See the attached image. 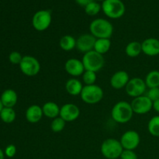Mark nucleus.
<instances>
[{"label":"nucleus","mask_w":159,"mask_h":159,"mask_svg":"<svg viewBox=\"0 0 159 159\" xmlns=\"http://www.w3.org/2000/svg\"><path fill=\"white\" fill-rule=\"evenodd\" d=\"M148 130L153 137H159V115L154 116L150 119L148 124Z\"/></svg>","instance_id":"26"},{"label":"nucleus","mask_w":159,"mask_h":159,"mask_svg":"<svg viewBox=\"0 0 159 159\" xmlns=\"http://www.w3.org/2000/svg\"><path fill=\"white\" fill-rule=\"evenodd\" d=\"M101 6L103 13L110 19L121 18L125 13V5L121 0H105Z\"/></svg>","instance_id":"4"},{"label":"nucleus","mask_w":159,"mask_h":159,"mask_svg":"<svg viewBox=\"0 0 159 159\" xmlns=\"http://www.w3.org/2000/svg\"><path fill=\"white\" fill-rule=\"evenodd\" d=\"M147 88H155L159 87V71L153 70L148 72L144 79Z\"/></svg>","instance_id":"24"},{"label":"nucleus","mask_w":159,"mask_h":159,"mask_svg":"<svg viewBox=\"0 0 159 159\" xmlns=\"http://www.w3.org/2000/svg\"><path fill=\"white\" fill-rule=\"evenodd\" d=\"M101 9H102V6L96 1H93L85 6V12L87 15L93 16L97 15Z\"/></svg>","instance_id":"28"},{"label":"nucleus","mask_w":159,"mask_h":159,"mask_svg":"<svg viewBox=\"0 0 159 159\" xmlns=\"http://www.w3.org/2000/svg\"><path fill=\"white\" fill-rule=\"evenodd\" d=\"M96 38L91 34H82L76 39V49L80 52L85 53L94 50Z\"/></svg>","instance_id":"12"},{"label":"nucleus","mask_w":159,"mask_h":159,"mask_svg":"<svg viewBox=\"0 0 159 159\" xmlns=\"http://www.w3.org/2000/svg\"><path fill=\"white\" fill-rule=\"evenodd\" d=\"M65 69L66 72L73 78L82 75L85 71L82 61L77 58H70L67 60L65 64Z\"/></svg>","instance_id":"14"},{"label":"nucleus","mask_w":159,"mask_h":159,"mask_svg":"<svg viewBox=\"0 0 159 159\" xmlns=\"http://www.w3.org/2000/svg\"><path fill=\"white\" fill-rule=\"evenodd\" d=\"M111 48V40L110 39L107 38H99L96 39L94 46V51L99 54H107Z\"/></svg>","instance_id":"21"},{"label":"nucleus","mask_w":159,"mask_h":159,"mask_svg":"<svg viewBox=\"0 0 159 159\" xmlns=\"http://www.w3.org/2000/svg\"><path fill=\"white\" fill-rule=\"evenodd\" d=\"M130 79L129 74L126 71H116L110 78V85L115 89H122L127 86Z\"/></svg>","instance_id":"15"},{"label":"nucleus","mask_w":159,"mask_h":159,"mask_svg":"<svg viewBox=\"0 0 159 159\" xmlns=\"http://www.w3.org/2000/svg\"><path fill=\"white\" fill-rule=\"evenodd\" d=\"M59 46L65 51H71L76 48V39L71 35H65L60 39Z\"/></svg>","instance_id":"22"},{"label":"nucleus","mask_w":159,"mask_h":159,"mask_svg":"<svg viewBox=\"0 0 159 159\" xmlns=\"http://www.w3.org/2000/svg\"><path fill=\"white\" fill-rule=\"evenodd\" d=\"M83 87L84 85H82V82L75 78L69 79L65 83V89L67 93L73 96H80Z\"/></svg>","instance_id":"19"},{"label":"nucleus","mask_w":159,"mask_h":159,"mask_svg":"<svg viewBox=\"0 0 159 159\" xmlns=\"http://www.w3.org/2000/svg\"><path fill=\"white\" fill-rule=\"evenodd\" d=\"M134 111L131 105L127 101H120L113 107L111 117L118 124H126L132 119Z\"/></svg>","instance_id":"2"},{"label":"nucleus","mask_w":159,"mask_h":159,"mask_svg":"<svg viewBox=\"0 0 159 159\" xmlns=\"http://www.w3.org/2000/svg\"><path fill=\"white\" fill-rule=\"evenodd\" d=\"M120 141L124 149L134 151L140 144L141 137L135 130H127L123 134Z\"/></svg>","instance_id":"11"},{"label":"nucleus","mask_w":159,"mask_h":159,"mask_svg":"<svg viewBox=\"0 0 159 159\" xmlns=\"http://www.w3.org/2000/svg\"><path fill=\"white\" fill-rule=\"evenodd\" d=\"M153 109L157 113H159V99L153 102Z\"/></svg>","instance_id":"35"},{"label":"nucleus","mask_w":159,"mask_h":159,"mask_svg":"<svg viewBox=\"0 0 159 159\" xmlns=\"http://www.w3.org/2000/svg\"><path fill=\"white\" fill-rule=\"evenodd\" d=\"M61 107L54 102H47L42 107L43 116L50 119H54L56 117H58L60 115Z\"/></svg>","instance_id":"20"},{"label":"nucleus","mask_w":159,"mask_h":159,"mask_svg":"<svg viewBox=\"0 0 159 159\" xmlns=\"http://www.w3.org/2000/svg\"><path fill=\"white\" fill-rule=\"evenodd\" d=\"M82 61L85 71H92L94 72L100 71L105 65L103 55L99 54L94 50L84 54Z\"/></svg>","instance_id":"5"},{"label":"nucleus","mask_w":159,"mask_h":159,"mask_svg":"<svg viewBox=\"0 0 159 159\" xmlns=\"http://www.w3.org/2000/svg\"><path fill=\"white\" fill-rule=\"evenodd\" d=\"M20 71L24 75L34 77L39 74L40 71V61L35 57L31 55L23 56L20 65Z\"/></svg>","instance_id":"7"},{"label":"nucleus","mask_w":159,"mask_h":159,"mask_svg":"<svg viewBox=\"0 0 159 159\" xmlns=\"http://www.w3.org/2000/svg\"><path fill=\"white\" fill-rule=\"evenodd\" d=\"M124 151L120 141L115 138H108L102 141L100 147L101 154L107 159H117Z\"/></svg>","instance_id":"3"},{"label":"nucleus","mask_w":159,"mask_h":159,"mask_svg":"<svg viewBox=\"0 0 159 159\" xmlns=\"http://www.w3.org/2000/svg\"><path fill=\"white\" fill-rule=\"evenodd\" d=\"M142 53L149 57H155L159 54V40L154 37L145 39L141 43Z\"/></svg>","instance_id":"16"},{"label":"nucleus","mask_w":159,"mask_h":159,"mask_svg":"<svg viewBox=\"0 0 159 159\" xmlns=\"http://www.w3.org/2000/svg\"><path fill=\"white\" fill-rule=\"evenodd\" d=\"M16 117L15 110L10 107H4L0 113V119L6 124H11Z\"/></svg>","instance_id":"25"},{"label":"nucleus","mask_w":159,"mask_h":159,"mask_svg":"<svg viewBox=\"0 0 159 159\" xmlns=\"http://www.w3.org/2000/svg\"><path fill=\"white\" fill-rule=\"evenodd\" d=\"M4 153L8 158H13L16 154V147L14 144H9L6 148Z\"/></svg>","instance_id":"33"},{"label":"nucleus","mask_w":159,"mask_h":159,"mask_svg":"<svg viewBox=\"0 0 159 159\" xmlns=\"http://www.w3.org/2000/svg\"><path fill=\"white\" fill-rule=\"evenodd\" d=\"M43 116V110H42V107L38 105H31L30 107H28L25 113V116H26V120L30 124H37L40 120L42 119Z\"/></svg>","instance_id":"17"},{"label":"nucleus","mask_w":159,"mask_h":159,"mask_svg":"<svg viewBox=\"0 0 159 159\" xmlns=\"http://www.w3.org/2000/svg\"><path fill=\"white\" fill-rule=\"evenodd\" d=\"M95 1V0H75L76 3L79 6H82V7H85L88 4H89L92 2Z\"/></svg>","instance_id":"34"},{"label":"nucleus","mask_w":159,"mask_h":159,"mask_svg":"<svg viewBox=\"0 0 159 159\" xmlns=\"http://www.w3.org/2000/svg\"><path fill=\"white\" fill-rule=\"evenodd\" d=\"M90 34L96 39H110L113 33V26L106 19L98 18L93 20L89 25Z\"/></svg>","instance_id":"1"},{"label":"nucleus","mask_w":159,"mask_h":159,"mask_svg":"<svg viewBox=\"0 0 159 159\" xmlns=\"http://www.w3.org/2000/svg\"><path fill=\"white\" fill-rule=\"evenodd\" d=\"M130 105L134 113L138 115L146 114L153 109V102L146 95L134 98Z\"/></svg>","instance_id":"9"},{"label":"nucleus","mask_w":159,"mask_h":159,"mask_svg":"<svg viewBox=\"0 0 159 159\" xmlns=\"http://www.w3.org/2000/svg\"><path fill=\"white\" fill-rule=\"evenodd\" d=\"M52 21L51 11L42 9L34 13L32 18V25L34 29L39 32L46 30L51 26Z\"/></svg>","instance_id":"8"},{"label":"nucleus","mask_w":159,"mask_h":159,"mask_svg":"<svg viewBox=\"0 0 159 159\" xmlns=\"http://www.w3.org/2000/svg\"><path fill=\"white\" fill-rule=\"evenodd\" d=\"M120 159H138V155L133 150H126L124 149L121 154Z\"/></svg>","instance_id":"32"},{"label":"nucleus","mask_w":159,"mask_h":159,"mask_svg":"<svg viewBox=\"0 0 159 159\" xmlns=\"http://www.w3.org/2000/svg\"><path fill=\"white\" fill-rule=\"evenodd\" d=\"M80 116V109L74 103H65L61 107L60 115L66 122H72L76 120Z\"/></svg>","instance_id":"13"},{"label":"nucleus","mask_w":159,"mask_h":159,"mask_svg":"<svg viewBox=\"0 0 159 159\" xmlns=\"http://www.w3.org/2000/svg\"><path fill=\"white\" fill-rule=\"evenodd\" d=\"M23 57V56H22V54L20 52H18V51H12V52L9 54V60L10 63L13 64V65H20Z\"/></svg>","instance_id":"30"},{"label":"nucleus","mask_w":159,"mask_h":159,"mask_svg":"<svg viewBox=\"0 0 159 159\" xmlns=\"http://www.w3.org/2000/svg\"><path fill=\"white\" fill-rule=\"evenodd\" d=\"M0 99H1L4 107L13 108L16 104L17 103L18 96H17V93H16L15 90L9 89H6L2 93Z\"/></svg>","instance_id":"18"},{"label":"nucleus","mask_w":159,"mask_h":159,"mask_svg":"<svg viewBox=\"0 0 159 159\" xmlns=\"http://www.w3.org/2000/svg\"><path fill=\"white\" fill-rule=\"evenodd\" d=\"M104 96L102 89L99 85H84L80 96L84 102L89 105H93L100 102Z\"/></svg>","instance_id":"6"},{"label":"nucleus","mask_w":159,"mask_h":159,"mask_svg":"<svg viewBox=\"0 0 159 159\" xmlns=\"http://www.w3.org/2000/svg\"><path fill=\"white\" fill-rule=\"evenodd\" d=\"M142 52L141 43L138 41H131L127 43L125 48V53L128 57H137Z\"/></svg>","instance_id":"23"},{"label":"nucleus","mask_w":159,"mask_h":159,"mask_svg":"<svg viewBox=\"0 0 159 159\" xmlns=\"http://www.w3.org/2000/svg\"><path fill=\"white\" fill-rule=\"evenodd\" d=\"M82 81L85 83V85H94L97 79L96 72L92 71H85L82 75Z\"/></svg>","instance_id":"29"},{"label":"nucleus","mask_w":159,"mask_h":159,"mask_svg":"<svg viewBox=\"0 0 159 159\" xmlns=\"http://www.w3.org/2000/svg\"><path fill=\"white\" fill-rule=\"evenodd\" d=\"M95 1H96V2H103V1H105V0H95Z\"/></svg>","instance_id":"38"},{"label":"nucleus","mask_w":159,"mask_h":159,"mask_svg":"<svg viewBox=\"0 0 159 159\" xmlns=\"http://www.w3.org/2000/svg\"><path fill=\"white\" fill-rule=\"evenodd\" d=\"M3 108H4V107H3L2 102L1 99H0V113H1V111H2V110Z\"/></svg>","instance_id":"37"},{"label":"nucleus","mask_w":159,"mask_h":159,"mask_svg":"<svg viewBox=\"0 0 159 159\" xmlns=\"http://www.w3.org/2000/svg\"><path fill=\"white\" fill-rule=\"evenodd\" d=\"M146 89H147V85L144 80L138 77L130 79L127 86L125 87L127 94L133 98L143 96L146 92Z\"/></svg>","instance_id":"10"},{"label":"nucleus","mask_w":159,"mask_h":159,"mask_svg":"<svg viewBox=\"0 0 159 159\" xmlns=\"http://www.w3.org/2000/svg\"><path fill=\"white\" fill-rule=\"evenodd\" d=\"M5 156H6V155H5L4 152L0 148V159H4Z\"/></svg>","instance_id":"36"},{"label":"nucleus","mask_w":159,"mask_h":159,"mask_svg":"<svg viewBox=\"0 0 159 159\" xmlns=\"http://www.w3.org/2000/svg\"><path fill=\"white\" fill-rule=\"evenodd\" d=\"M65 125H66V121L58 116L52 120L51 124V129L54 133H60L65 129Z\"/></svg>","instance_id":"27"},{"label":"nucleus","mask_w":159,"mask_h":159,"mask_svg":"<svg viewBox=\"0 0 159 159\" xmlns=\"http://www.w3.org/2000/svg\"><path fill=\"white\" fill-rule=\"evenodd\" d=\"M146 96H147L152 102L156 101L157 99H159V87L148 89Z\"/></svg>","instance_id":"31"}]
</instances>
